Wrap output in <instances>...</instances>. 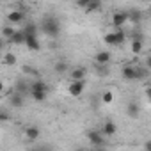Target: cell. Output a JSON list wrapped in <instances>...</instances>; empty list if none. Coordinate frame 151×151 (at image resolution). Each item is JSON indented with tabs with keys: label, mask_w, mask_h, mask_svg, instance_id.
I'll list each match as a JSON object with an SVG mask.
<instances>
[{
	"label": "cell",
	"mask_w": 151,
	"mask_h": 151,
	"mask_svg": "<svg viewBox=\"0 0 151 151\" xmlns=\"http://www.w3.org/2000/svg\"><path fill=\"white\" fill-rule=\"evenodd\" d=\"M41 30H43L46 36H52V37L59 36V32H60L59 20H57L55 16H46V18L43 20V23H41Z\"/></svg>",
	"instance_id": "cell-1"
},
{
	"label": "cell",
	"mask_w": 151,
	"mask_h": 151,
	"mask_svg": "<svg viewBox=\"0 0 151 151\" xmlns=\"http://www.w3.org/2000/svg\"><path fill=\"white\" fill-rule=\"evenodd\" d=\"M124 30H121V29H117V30H114V32H107L105 34V43L107 45H110V46H119V45H123L124 43Z\"/></svg>",
	"instance_id": "cell-2"
},
{
	"label": "cell",
	"mask_w": 151,
	"mask_h": 151,
	"mask_svg": "<svg viewBox=\"0 0 151 151\" xmlns=\"http://www.w3.org/2000/svg\"><path fill=\"white\" fill-rule=\"evenodd\" d=\"M87 139H89V142L93 144V147L107 146V142H105V137H103V133H101L100 130H89V132H87Z\"/></svg>",
	"instance_id": "cell-3"
},
{
	"label": "cell",
	"mask_w": 151,
	"mask_h": 151,
	"mask_svg": "<svg viewBox=\"0 0 151 151\" xmlns=\"http://www.w3.org/2000/svg\"><path fill=\"white\" fill-rule=\"evenodd\" d=\"M84 89H86V80H73V82L68 86V93H69L73 98L82 96Z\"/></svg>",
	"instance_id": "cell-4"
},
{
	"label": "cell",
	"mask_w": 151,
	"mask_h": 151,
	"mask_svg": "<svg viewBox=\"0 0 151 151\" xmlns=\"http://www.w3.org/2000/svg\"><path fill=\"white\" fill-rule=\"evenodd\" d=\"M25 13H23V9H16V11H9L7 13V22L9 23H14V25H18V23H23L25 22Z\"/></svg>",
	"instance_id": "cell-5"
},
{
	"label": "cell",
	"mask_w": 151,
	"mask_h": 151,
	"mask_svg": "<svg viewBox=\"0 0 151 151\" xmlns=\"http://www.w3.org/2000/svg\"><path fill=\"white\" fill-rule=\"evenodd\" d=\"M128 22V13L126 11H117L112 14V25L116 29H123V25Z\"/></svg>",
	"instance_id": "cell-6"
},
{
	"label": "cell",
	"mask_w": 151,
	"mask_h": 151,
	"mask_svg": "<svg viewBox=\"0 0 151 151\" xmlns=\"http://www.w3.org/2000/svg\"><path fill=\"white\" fill-rule=\"evenodd\" d=\"M110 52L109 50H101V52H98L96 55H94V62L98 64V66H109L110 64Z\"/></svg>",
	"instance_id": "cell-7"
},
{
	"label": "cell",
	"mask_w": 151,
	"mask_h": 151,
	"mask_svg": "<svg viewBox=\"0 0 151 151\" xmlns=\"http://www.w3.org/2000/svg\"><path fill=\"white\" fill-rule=\"evenodd\" d=\"M100 132L103 133V137H112V135L117 132V124H116L114 121H105Z\"/></svg>",
	"instance_id": "cell-8"
},
{
	"label": "cell",
	"mask_w": 151,
	"mask_h": 151,
	"mask_svg": "<svg viewBox=\"0 0 151 151\" xmlns=\"http://www.w3.org/2000/svg\"><path fill=\"white\" fill-rule=\"evenodd\" d=\"M121 75H123V78H124V80H135V66H133V64H126V66H123Z\"/></svg>",
	"instance_id": "cell-9"
},
{
	"label": "cell",
	"mask_w": 151,
	"mask_h": 151,
	"mask_svg": "<svg viewBox=\"0 0 151 151\" xmlns=\"http://www.w3.org/2000/svg\"><path fill=\"white\" fill-rule=\"evenodd\" d=\"M126 112H128V116H130L132 119H137V117L140 116V105H139L137 101H130Z\"/></svg>",
	"instance_id": "cell-10"
},
{
	"label": "cell",
	"mask_w": 151,
	"mask_h": 151,
	"mask_svg": "<svg viewBox=\"0 0 151 151\" xmlns=\"http://www.w3.org/2000/svg\"><path fill=\"white\" fill-rule=\"evenodd\" d=\"M25 46L29 48V50H39V39H37V36H25Z\"/></svg>",
	"instance_id": "cell-11"
},
{
	"label": "cell",
	"mask_w": 151,
	"mask_h": 151,
	"mask_svg": "<svg viewBox=\"0 0 151 151\" xmlns=\"http://www.w3.org/2000/svg\"><path fill=\"white\" fill-rule=\"evenodd\" d=\"M9 103H11L14 109H22V107H23V103H25V96H23V94H20V93H14V94L9 98Z\"/></svg>",
	"instance_id": "cell-12"
},
{
	"label": "cell",
	"mask_w": 151,
	"mask_h": 151,
	"mask_svg": "<svg viewBox=\"0 0 151 151\" xmlns=\"http://www.w3.org/2000/svg\"><path fill=\"white\" fill-rule=\"evenodd\" d=\"M39 135H41V130H39L37 126H27V128H25V137H27L29 140H37Z\"/></svg>",
	"instance_id": "cell-13"
},
{
	"label": "cell",
	"mask_w": 151,
	"mask_h": 151,
	"mask_svg": "<svg viewBox=\"0 0 151 151\" xmlns=\"http://www.w3.org/2000/svg\"><path fill=\"white\" fill-rule=\"evenodd\" d=\"M7 43H11V45H25V34L16 29V32L13 34V37H11Z\"/></svg>",
	"instance_id": "cell-14"
},
{
	"label": "cell",
	"mask_w": 151,
	"mask_h": 151,
	"mask_svg": "<svg viewBox=\"0 0 151 151\" xmlns=\"http://www.w3.org/2000/svg\"><path fill=\"white\" fill-rule=\"evenodd\" d=\"M147 75H149L147 68H144V66H135V80H144V78H147Z\"/></svg>",
	"instance_id": "cell-15"
},
{
	"label": "cell",
	"mask_w": 151,
	"mask_h": 151,
	"mask_svg": "<svg viewBox=\"0 0 151 151\" xmlns=\"http://www.w3.org/2000/svg\"><path fill=\"white\" fill-rule=\"evenodd\" d=\"M142 48H144V43H142V37L139 36V37H135V39L132 41V52H133L135 55H139V53L142 52Z\"/></svg>",
	"instance_id": "cell-16"
},
{
	"label": "cell",
	"mask_w": 151,
	"mask_h": 151,
	"mask_svg": "<svg viewBox=\"0 0 151 151\" xmlns=\"http://www.w3.org/2000/svg\"><path fill=\"white\" fill-rule=\"evenodd\" d=\"M86 68H75L73 71H71V78L73 80H84L86 78Z\"/></svg>",
	"instance_id": "cell-17"
},
{
	"label": "cell",
	"mask_w": 151,
	"mask_h": 151,
	"mask_svg": "<svg viewBox=\"0 0 151 151\" xmlns=\"http://www.w3.org/2000/svg\"><path fill=\"white\" fill-rule=\"evenodd\" d=\"M22 32H23L25 36H37V27H36L34 23H25L23 29H22Z\"/></svg>",
	"instance_id": "cell-18"
},
{
	"label": "cell",
	"mask_w": 151,
	"mask_h": 151,
	"mask_svg": "<svg viewBox=\"0 0 151 151\" xmlns=\"http://www.w3.org/2000/svg\"><path fill=\"white\" fill-rule=\"evenodd\" d=\"M30 91H45V93H48V86H46L43 80H36V82L30 86Z\"/></svg>",
	"instance_id": "cell-19"
},
{
	"label": "cell",
	"mask_w": 151,
	"mask_h": 151,
	"mask_svg": "<svg viewBox=\"0 0 151 151\" xmlns=\"http://www.w3.org/2000/svg\"><path fill=\"white\" fill-rule=\"evenodd\" d=\"M16 32V29H13L11 25H6V27H2V36H4V39L6 41H9L11 37H13V34Z\"/></svg>",
	"instance_id": "cell-20"
},
{
	"label": "cell",
	"mask_w": 151,
	"mask_h": 151,
	"mask_svg": "<svg viewBox=\"0 0 151 151\" xmlns=\"http://www.w3.org/2000/svg\"><path fill=\"white\" fill-rule=\"evenodd\" d=\"M53 71H55L57 75H62V73H66V71H68V64H66L64 60H59V62L53 66Z\"/></svg>",
	"instance_id": "cell-21"
},
{
	"label": "cell",
	"mask_w": 151,
	"mask_h": 151,
	"mask_svg": "<svg viewBox=\"0 0 151 151\" xmlns=\"http://www.w3.org/2000/svg\"><path fill=\"white\" fill-rule=\"evenodd\" d=\"M4 64H6V66H14V64H16V55H14L13 52L6 53V55H4Z\"/></svg>",
	"instance_id": "cell-22"
},
{
	"label": "cell",
	"mask_w": 151,
	"mask_h": 151,
	"mask_svg": "<svg viewBox=\"0 0 151 151\" xmlns=\"http://www.w3.org/2000/svg\"><path fill=\"white\" fill-rule=\"evenodd\" d=\"M101 7V2H93V0H89L87 6H86V13H93V11H98Z\"/></svg>",
	"instance_id": "cell-23"
},
{
	"label": "cell",
	"mask_w": 151,
	"mask_h": 151,
	"mask_svg": "<svg viewBox=\"0 0 151 151\" xmlns=\"http://www.w3.org/2000/svg\"><path fill=\"white\" fill-rule=\"evenodd\" d=\"M30 94H32V98L36 101H45L46 100V93L45 91H30Z\"/></svg>",
	"instance_id": "cell-24"
},
{
	"label": "cell",
	"mask_w": 151,
	"mask_h": 151,
	"mask_svg": "<svg viewBox=\"0 0 151 151\" xmlns=\"http://www.w3.org/2000/svg\"><path fill=\"white\" fill-rule=\"evenodd\" d=\"M109 73H110L109 66H98L96 64V75H100V77H107Z\"/></svg>",
	"instance_id": "cell-25"
},
{
	"label": "cell",
	"mask_w": 151,
	"mask_h": 151,
	"mask_svg": "<svg viewBox=\"0 0 151 151\" xmlns=\"http://www.w3.org/2000/svg\"><path fill=\"white\" fill-rule=\"evenodd\" d=\"M101 101H103V103H112V101H114V94H112L110 91H105V93L101 94Z\"/></svg>",
	"instance_id": "cell-26"
},
{
	"label": "cell",
	"mask_w": 151,
	"mask_h": 151,
	"mask_svg": "<svg viewBox=\"0 0 151 151\" xmlns=\"http://www.w3.org/2000/svg\"><path fill=\"white\" fill-rule=\"evenodd\" d=\"M9 119H11V116H9V114L0 112V121H9Z\"/></svg>",
	"instance_id": "cell-27"
},
{
	"label": "cell",
	"mask_w": 151,
	"mask_h": 151,
	"mask_svg": "<svg viewBox=\"0 0 151 151\" xmlns=\"http://www.w3.org/2000/svg\"><path fill=\"white\" fill-rule=\"evenodd\" d=\"M87 2H89V0H80V2H77V6H78V7H84V9H86Z\"/></svg>",
	"instance_id": "cell-28"
},
{
	"label": "cell",
	"mask_w": 151,
	"mask_h": 151,
	"mask_svg": "<svg viewBox=\"0 0 151 151\" xmlns=\"http://www.w3.org/2000/svg\"><path fill=\"white\" fill-rule=\"evenodd\" d=\"M94 151H109L107 146H100V147H94Z\"/></svg>",
	"instance_id": "cell-29"
},
{
	"label": "cell",
	"mask_w": 151,
	"mask_h": 151,
	"mask_svg": "<svg viewBox=\"0 0 151 151\" xmlns=\"http://www.w3.org/2000/svg\"><path fill=\"white\" fill-rule=\"evenodd\" d=\"M4 46H6V41H4V39H0V50H4Z\"/></svg>",
	"instance_id": "cell-30"
},
{
	"label": "cell",
	"mask_w": 151,
	"mask_h": 151,
	"mask_svg": "<svg viewBox=\"0 0 151 151\" xmlns=\"http://www.w3.org/2000/svg\"><path fill=\"white\" fill-rule=\"evenodd\" d=\"M75 151H87V149H84V147H77Z\"/></svg>",
	"instance_id": "cell-31"
},
{
	"label": "cell",
	"mask_w": 151,
	"mask_h": 151,
	"mask_svg": "<svg viewBox=\"0 0 151 151\" xmlns=\"http://www.w3.org/2000/svg\"><path fill=\"white\" fill-rule=\"evenodd\" d=\"M2 91H4V84H2V82H0V93H2Z\"/></svg>",
	"instance_id": "cell-32"
}]
</instances>
